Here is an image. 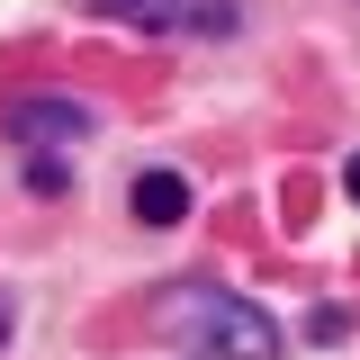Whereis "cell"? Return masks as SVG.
Returning <instances> with one entry per match:
<instances>
[{"mask_svg": "<svg viewBox=\"0 0 360 360\" xmlns=\"http://www.w3.org/2000/svg\"><path fill=\"white\" fill-rule=\"evenodd\" d=\"M0 342H9V288H0Z\"/></svg>", "mask_w": 360, "mask_h": 360, "instance_id": "obj_6", "label": "cell"}, {"mask_svg": "<svg viewBox=\"0 0 360 360\" xmlns=\"http://www.w3.org/2000/svg\"><path fill=\"white\" fill-rule=\"evenodd\" d=\"M108 18H135V27H198V37H225L234 27V0H90Z\"/></svg>", "mask_w": 360, "mask_h": 360, "instance_id": "obj_3", "label": "cell"}, {"mask_svg": "<svg viewBox=\"0 0 360 360\" xmlns=\"http://www.w3.org/2000/svg\"><path fill=\"white\" fill-rule=\"evenodd\" d=\"M162 324H172L189 352H207V360H279V324L252 297H225V288H180V297H162Z\"/></svg>", "mask_w": 360, "mask_h": 360, "instance_id": "obj_1", "label": "cell"}, {"mask_svg": "<svg viewBox=\"0 0 360 360\" xmlns=\"http://www.w3.org/2000/svg\"><path fill=\"white\" fill-rule=\"evenodd\" d=\"M342 189H352V198H360V153H352V162H342Z\"/></svg>", "mask_w": 360, "mask_h": 360, "instance_id": "obj_5", "label": "cell"}, {"mask_svg": "<svg viewBox=\"0 0 360 360\" xmlns=\"http://www.w3.org/2000/svg\"><path fill=\"white\" fill-rule=\"evenodd\" d=\"M9 135H18L27 153H72V144H90V135H99V117H90L82 99L37 90V99H18V108H9Z\"/></svg>", "mask_w": 360, "mask_h": 360, "instance_id": "obj_2", "label": "cell"}, {"mask_svg": "<svg viewBox=\"0 0 360 360\" xmlns=\"http://www.w3.org/2000/svg\"><path fill=\"white\" fill-rule=\"evenodd\" d=\"M135 217H144V225H180V217H189V180H180V172H144V180H135Z\"/></svg>", "mask_w": 360, "mask_h": 360, "instance_id": "obj_4", "label": "cell"}]
</instances>
